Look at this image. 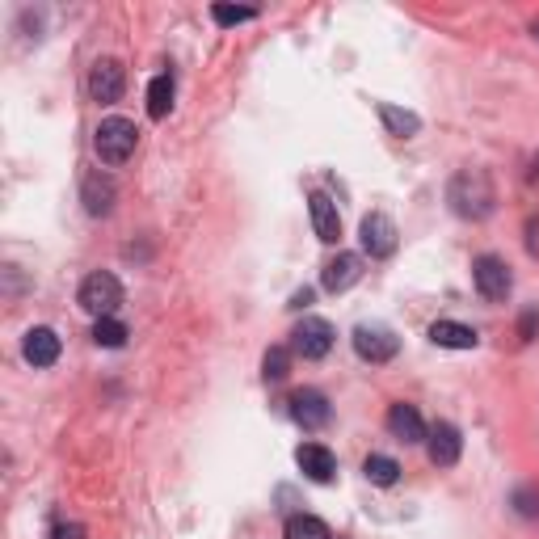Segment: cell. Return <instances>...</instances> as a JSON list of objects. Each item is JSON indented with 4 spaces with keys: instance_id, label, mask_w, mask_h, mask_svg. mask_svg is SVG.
<instances>
[{
    "instance_id": "obj_17",
    "label": "cell",
    "mask_w": 539,
    "mask_h": 539,
    "mask_svg": "<svg viewBox=\"0 0 539 539\" xmlns=\"http://www.w3.org/2000/svg\"><path fill=\"white\" fill-rule=\"evenodd\" d=\"M81 198H85L89 215H110L114 211V182L102 177V173H89L85 186H81Z\"/></svg>"
},
{
    "instance_id": "obj_18",
    "label": "cell",
    "mask_w": 539,
    "mask_h": 539,
    "mask_svg": "<svg viewBox=\"0 0 539 539\" xmlns=\"http://www.w3.org/2000/svg\"><path fill=\"white\" fill-rule=\"evenodd\" d=\"M173 72H161V76H152V85H148V114L161 123V118H169L173 110Z\"/></svg>"
},
{
    "instance_id": "obj_14",
    "label": "cell",
    "mask_w": 539,
    "mask_h": 539,
    "mask_svg": "<svg viewBox=\"0 0 539 539\" xmlns=\"http://www.w3.org/2000/svg\"><path fill=\"white\" fill-rule=\"evenodd\" d=\"M22 354H26V363L30 367H51L55 358H59V333L47 329V325H38L26 333V342H22Z\"/></svg>"
},
{
    "instance_id": "obj_25",
    "label": "cell",
    "mask_w": 539,
    "mask_h": 539,
    "mask_svg": "<svg viewBox=\"0 0 539 539\" xmlns=\"http://www.w3.org/2000/svg\"><path fill=\"white\" fill-rule=\"evenodd\" d=\"M535 333H539V308L523 312V321H518V337H523V342H531Z\"/></svg>"
},
{
    "instance_id": "obj_8",
    "label": "cell",
    "mask_w": 539,
    "mask_h": 539,
    "mask_svg": "<svg viewBox=\"0 0 539 539\" xmlns=\"http://www.w3.org/2000/svg\"><path fill=\"white\" fill-rule=\"evenodd\" d=\"M396 224L384 215V211H371V215H363V228H358V241H363V253H371V257H392L396 253Z\"/></svg>"
},
{
    "instance_id": "obj_13",
    "label": "cell",
    "mask_w": 539,
    "mask_h": 539,
    "mask_svg": "<svg viewBox=\"0 0 539 539\" xmlns=\"http://www.w3.org/2000/svg\"><path fill=\"white\" fill-rule=\"evenodd\" d=\"M308 211H312V228L321 236L325 245H337L342 241V215H337V203L329 194H312L308 198Z\"/></svg>"
},
{
    "instance_id": "obj_26",
    "label": "cell",
    "mask_w": 539,
    "mask_h": 539,
    "mask_svg": "<svg viewBox=\"0 0 539 539\" xmlns=\"http://www.w3.org/2000/svg\"><path fill=\"white\" fill-rule=\"evenodd\" d=\"M51 539H85V527H76V523H59L51 531Z\"/></svg>"
},
{
    "instance_id": "obj_5",
    "label": "cell",
    "mask_w": 539,
    "mask_h": 539,
    "mask_svg": "<svg viewBox=\"0 0 539 539\" xmlns=\"http://www.w3.org/2000/svg\"><path fill=\"white\" fill-rule=\"evenodd\" d=\"M337 342V333L333 325L325 321V316H304L295 329H291V354L299 358H308V363H316V358H325Z\"/></svg>"
},
{
    "instance_id": "obj_20",
    "label": "cell",
    "mask_w": 539,
    "mask_h": 539,
    "mask_svg": "<svg viewBox=\"0 0 539 539\" xmlns=\"http://www.w3.org/2000/svg\"><path fill=\"white\" fill-rule=\"evenodd\" d=\"M363 472H367V481H371V485H379V489H388V485L401 481V464H396L392 455H367Z\"/></svg>"
},
{
    "instance_id": "obj_12",
    "label": "cell",
    "mask_w": 539,
    "mask_h": 539,
    "mask_svg": "<svg viewBox=\"0 0 539 539\" xmlns=\"http://www.w3.org/2000/svg\"><path fill=\"white\" fill-rule=\"evenodd\" d=\"M295 464H299V472L308 476V481H316V485H329L333 476H337V459H333V451L329 447H321V443H304L295 451Z\"/></svg>"
},
{
    "instance_id": "obj_11",
    "label": "cell",
    "mask_w": 539,
    "mask_h": 539,
    "mask_svg": "<svg viewBox=\"0 0 539 539\" xmlns=\"http://www.w3.org/2000/svg\"><path fill=\"white\" fill-rule=\"evenodd\" d=\"M459 451H464V438H459V430L451 422H438L426 438V455H430V464L434 468H451L459 464Z\"/></svg>"
},
{
    "instance_id": "obj_27",
    "label": "cell",
    "mask_w": 539,
    "mask_h": 539,
    "mask_svg": "<svg viewBox=\"0 0 539 539\" xmlns=\"http://www.w3.org/2000/svg\"><path fill=\"white\" fill-rule=\"evenodd\" d=\"M308 304H312V291H308V287L291 295V308H308Z\"/></svg>"
},
{
    "instance_id": "obj_16",
    "label": "cell",
    "mask_w": 539,
    "mask_h": 539,
    "mask_svg": "<svg viewBox=\"0 0 539 539\" xmlns=\"http://www.w3.org/2000/svg\"><path fill=\"white\" fill-rule=\"evenodd\" d=\"M388 430L401 438V443H422L426 438V422H422V413H417L413 405H392L388 409Z\"/></svg>"
},
{
    "instance_id": "obj_15",
    "label": "cell",
    "mask_w": 539,
    "mask_h": 539,
    "mask_svg": "<svg viewBox=\"0 0 539 539\" xmlns=\"http://www.w3.org/2000/svg\"><path fill=\"white\" fill-rule=\"evenodd\" d=\"M426 337L434 346H443V350H476V329H468V325H459V321H434L430 329H426Z\"/></svg>"
},
{
    "instance_id": "obj_6",
    "label": "cell",
    "mask_w": 539,
    "mask_h": 539,
    "mask_svg": "<svg viewBox=\"0 0 539 539\" xmlns=\"http://www.w3.org/2000/svg\"><path fill=\"white\" fill-rule=\"evenodd\" d=\"M401 350V337H396L388 325H358L354 329V354L363 363H388Z\"/></svg>"
},
{
    "instance_id": "obj_21",
    "label": "cell",
    "mask_w": 539,
    "mask_h": 539,
    "mask_svg": "<svg viewBox=\"0 0 539 539\" xmlns=\"http://www.w3.org/2000/svg\"><path fill=\"white\" fill-rule=\"evenodd\" d=\"M283 535H287V539H333L329 527H325L316 514H291L287 527H283Z\"/></svg>"
},
{
    "instance_id": "obj_19",
    "label": "cell",
    "mask_w": 539,
    "mask_h": 539,
    "mask_svg": "<svg viewBox=\"0 0 539 539\" xmlns=\"http://www.w3.org/2000/svg\"><path fill=\"white\" fill-rule=\"evenodd\" d=\"M379 118H384V127H388L392 135H401V139H409V135L422 131V118H417L413 110L392 106V102H379Z\"/></svg>"
},
{
    "instance_id": "obj_24",
    "label": "cell",
    "mask_w": 539,
    "mask_h": 539,
    "mask_svg": "<svg viewBox=\"0 0 539 539\" xmlns=\"http://www.w3.org/2000/svg\"><path fill=\"white\" fill-rule=\"evenodd\" d=\"M211 17H215L219 26H241V22H253L257 13H253L249 5H215V9H211Z\"/></svg>"
},
{
    "instance_id": "obj_4",
    "label": "cell",
    "mask_w": 539,
    "mask_h": 539,
    "mask_svg": "<svg viewBox=\"0 0 539 539\" xmlns=\"http://www.w3.org/2000/svg\"><path fill=\"white\" fill-rule=\"evenodd\" d=\"M472 283L489 304H502V299H510V291H514V274L497 253H481L472 262Z\"/></svg>"
},
{
    "instance_id": "obj_22",
    "label": "cell",
    "mask_w": 539,
    "mask_h": 539,
    "mask_svg": "<svg viewBox=\"0 0 539 539\" xmlns=\"http://www.w3.org/2000/svg\"><path fill=\"white\" fill-rule=\"evenodd\" d=\"M93 342H97V346H106V350L127 346V325L118 321V316H102V321L93 325Z\"/></svg>"
},
{
    "instance_id": "obj_1",
    "label": "cell",
    "mask_w": 539,
    "mask_h": 539,
    "mask_svg": "<svg viewBox=\"0 0 539 539\" xmlns=\"http://www.w3.org/2000/svg\"><path fill=\"white\" fill-rule=\"evenodd\" d=\"M447 198H451V211L464 215V219H485V215L493 211V203H497L493 182H489L485 169H464V173H459L455 182H451Z\"/></svg>"
},
{
    "instance_id": "obj_7",
    "label": "cell",
    "mask_w": 539,
    "mask_h": 539,
    "mask_svg": "<svg viewBox=\"0 0 539 539\" xmlns=\"http://www.w3.org/2000/svg\"><path fill=\"white\" fill-rule=\"evenodd\" d=\"M123 89H127L123 64H118V59H97L93 72H89V97L93 102L97 106H114L118 97H123Z\"/></svg>"
},
{
    "instance_id": "obj_23",
    "label": "cell",
    "mask_w": 539,
    "mask_h": 539,
    "mask_svg": "<svg viewBox=\"0 0 539 539\" xmlns=\"http://www.w3.org/2000/svg\"><path fill=\"white\" fill-rule=\"evenodd\" d=\"M291 371V350L287 346H270L266 358H262V375H266V384H283Z\"/></svg>"
},
{
    "instance_id": "obj_3",
    "label": "cell",
    "mask_w": 539,
    "mask_h": 539,
    "mask_svg": "<svg viewBox=\"0 0 539 539\" xmlns=\"http://www.w3.org/2000/svg\"><path fill=\"white\" fill-rule=\"evenodd\" d=\"M76 299H81L85 312H93L97 321H102V316H114L118 304H123V283H118L110 270H93L81 283V295H76Z\"/></svg>"
},
{
    "instance_id": "obj_10",
    "label": "cell",
    "mask_w": 539,
    "mask_h": 539,
    "mask_svg": "<svg viewBox=\"0 0 539 539\" xmlns=\"http://www.w3.org/2000/svg\"><path fill=\"white\" fill-rule=\"evenodd\" d=\"M358 278H363V257L358 253H337L333 262L321 270V287L329 291V295H342V291H350Z\"/></svg>"
},
{
    "instance_id": "obj_2",
    "label": "cell",
    "mask_w": 539,
    "mask_h": 539,
    "mask_svg": "<svg viewBox=\"0 0 539 539\" xmlns=\"http://www.w3.org/2000/svg\"><path fill=\"white\" fill-rule=\"evenodd\" d=\"M135 144H139V127L131 123V118H106L102 127H97L93 135V148H97V161L118 169V165H127L131 156H135Z\"/></svg>"
},
{
    "instance_id": "obj_9",
    "label": "cell",
    "mask_w": 539,
    "mask_h": 539,
    "mask_svg": "<svg viewBox=\"0 0 539 539\" xmlns=\"http://www.w3.org/2000/svg\"><path fill=\"white\" fill-rule=\"evenodd\" d=\"M291 417L304 430H321V426H329V417H333V409H329V401H325V392H316V388H299V392H291Z\"/></svg>"
}]
</instances>
